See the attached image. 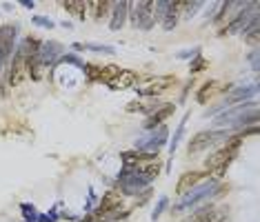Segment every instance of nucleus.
Wrapping results in <instances>:
<instances>
[{
    "label": "nucleus",
    "mask_w": 260,
    "mask_h": 222,
    "mask_svg": "<svg viewBox=\"0 0 260 222\" xmlns=\"http://www.w3.org/2000/svg\"><path fill=\"white\" fill-rule=\"evenodd\" d=\"M218 185H220V180H216V178H211V180L196 185L194 189H191V191L185 193L183 200H180L176 207H174V211H176V213H180V211L191 209V207H196V204H200L202 200H207L209 196H213V191H216Z\"/></svg>",
    "instance_id": "obj_1"
},
{
    "label": "nucleus",
    "mask_w": 260,
    "mask_h": 222,
    "mask_svg": "<svg viewBox=\"0 0 260 222\" xmlns=\"http://www.w3.org/2000/svg\"><path fill=\"white\" fill-rule=\"evenodd\" d=\"M82 47L89 49V51H98V53H114L116 51V49L109 47V44H96V42H84Z\"/></svg>",
    "instance_id": "obj_22"
},
{
    "label": "nucleus",
    "mask_w": 260,
    "mask_h": 222,
    "mask_svg": "<svg viewBox=\"0 0 260 222\" xmlns=\"http://www.w3.org/2000/svg\"><path fill=\"white\" fill-rule=\"evenodd\" d=\"M207 147H211V131H198L196 136L189 140L187 151H189V155H191V153L202 151V149H207Z\"/></svg>",
    "instance_id": "obj_12"
},
{
    "label": "nucleus",
    "mask_w": 260,
    "mask_h": 222,
    "mask_svg": "<svg viewBox=\"0 0 260 222\" xmlns=\"http://www.w3.org/2000/svg\"><path fill=\"white\" fill-rule=\"evenodd\" d=\"M176 111V104L174 102H162L160 107H158L151 116H147V120H145V125H143V129L145 131H156V127H160L162 122H165L169 116Z\"/></svg>",
    "instance_id": "obj_5"
},
{
    "label": "nucleus",
    "mask_w": 260,
    "mask_h": 222,
    "mask_svg": "<svg viewBox=\"0 0 260 222\" xmlns=\"http://www.w3.org/2000/svg\"><path fill=\"white\" fill-rule=\"evenodd\" d=\"M71 49H76V51H84L82 42H73V44H71Z\"/></svg>",
    "instance_id": "obj_32"
},
{
    "label": "nucleus",
    "mask_w": 260,
    "mask_h": 222,
    "mask_svg": "<svg viewBox=\"0 0 260 222\" xmlns=\"http://www.w3.org/2000/svg\"><path fill=\"white\" fill-rule=\"evenodd\" d=\"M87 9H92V11H94V18L100 20V18H103V16L107 14V11L111 9V3H89Z\"/></svg>",
    "instance_id": "obj_18"
},
{
    "label": "nucleus",
    "mask_w": 260,
    "mask_h": 222,
    "mask_svg": "<svg viewBox=\"0 0 260 222\" xmlns=\"http://www.w3.org/2000/svg\"><path fill=\"white\" fill-rule=\"evenodd\" d=\"M256 9H258V3H251V5H245V7H242L238 14L234 16V18H231V22L227 27H225V29H220V36H225V33H236V31H242V27L247 25V20H249V16L251 14H256Z\"/></svg>",
    "instance_id": "obj_4"
},
{
    "label": "nucleus",
    "mask_w": 260,
    "mask_h": 222,
    "mask_svg": "<svg viewBox=\"0 0 260 222\" xmlns=\"http://www.w3.org/2000/svg\"><path fill=\"white\" fill-rule=\"evenodd\" d=\"M202 176H205V171H187V174H183L178 180V185H176V193L178 196H185V193L191 191V189L200 182Z\"/></svg>",
    "instance_id": "obj_11"
},
{
    "label": "nucleus",
    "mask_w": 260,
    "mask_h": 222,
    "mask_svg": "<svg viewBox=\"0 0 260 222\" xmlns=\"http://www.w3.org/2000/svg\"><path fill=\"white\" fill-rule=\"evenodd\" d=\"M178 18L180 16L176 14V11H171L169 9V14L162 18L160 22H162V29H167V31H171V29H176V25H178Z\"/></svg>",
    "instance_id": "obj_21"
},
{
    "label": "nucleus",
    "mask_w": 260,
    "mask_h": 222,
    "mask_svg": "<svg viewBox=\"0 0 260 222\" xmlns=\"http://www.w3.org/2000/svg\"><path fill=\"white\" fill-rule=\"evenodd\" d=\"M213 87H216V82H213V80L205 82V85H202V89H200V91L196 93V100H198V102H200V104H205V102H207V98L211 96V89H213Z\"/></svg>",
    "instance_id": "obj_20"
},
{
    "label": "nucleus",
    "mask_w": 260,
    "mask_h": 222,
    "mask_svg": "<svg viewBox=\"0 0 260 222\" xmlns=\"http://www.w3.org/2000/svg\"><path fill=\"white\" fill-rule=\"evenodd\" d=\"M185 125H187V116H185L183 120H180V125H178V129H176V133H174V140L169 142V153H176V149H178V142L183 140V133H185Z\"/></svg>",
    "instance_id": "obj_17"
},
{
    "label": "nucleus",
    "mask_w": 260,
    "mask_h": 222,
    "mask_svg": "<svg viewBox=\"0 0 260 222\" xmlns=\"http://www.w3.org/2000/svg\"><path fill=\"white\" fill-rule=\"evenodd\" d=\"M169 9H171V3H169V0H158V3H154V20L160 22L169 14Z\"/></svg>",
    "instance_id": "obj_16"
},
{
    "label": "nucleus",
    "mask_w": 260,
    "mask_h": 222,
    "mask_svg": "<svg viewBox=\"0 0 260 222\" xmlns=\"http://www.w3.org/2000/svg\"><path fill=\"white\" fill-rule=\"evenodd\" d=\"M256 93H258V85H249V87H236V89H231L229 91V96L227 100H225V107L227 104H240V102H249L251 98H256Z\"/></svg>",
    "instance_id": "obj_8"
},
{
    "label": "nucleus",
    "mask_w": 260,
    "mask_h": 222,
    "mask_svg": "<svg viewBox=\"0 0 260 222\" xmlns=\"http://www.w3.org/2000/svg\"><path fill=\"white\" fill-rule=\"evenodd\" d=\"M84 74L92 82H103V67H96V65H84L82 67Z\"/></svg>",
    "instance_id": "obj_19"
},
{
    "label": "nucleus",
    "mask_w": 260,
    "mask_h": 222,
    "mask_svg": "<svg viewBox=\"0 0 260 222\" xmlns=\"http://www.w3.org/2000/svg\"><path fill=\"white\" fill-rule=\"evenodd\" d=\"M167 204H169V200L165 198V196H162L160 200H158V204H156V209H154V213H151V220H158V218H160V215H162V211H165L167 209Z\"/></svg>",
    "instance_id": "obj_23"
},
{
    "label": "nucleus",
    "mask_w": 260,
    "mask_h": 222,
    "mask_svg": "<svg viewBox=\"0 0 260 222\" xmlns=\"http://www.w3.org/2000/svg\"><path fill=\"white\" fill-rule=\"evenodd\" d=\"M31 22L38 27H42V29H54V20L45 18V16H31Z\"/></svg>",
    "instance_id": "obj_24"
},
{
    "label": "nucleus",
    "mask_w": 260,
    "mask_h": 222,
    "mask_svg": "<svg viewBox=\"0 0 260 222\" xmlns=\"http://www.w3.org/2000/svg\"><path fill=\"white\" fill-rule=\"evenodd\" d=\"M202 7V3H185V7H183V11H185V18H191V16L196 14L198 9Z\"/></svg>",
    "instance_id": "obj_26"
},
{
    "label": "nucleus",
    "mask_w": 260,
    "mask_h": 222,
    "mask_svg": "<svg viewBox=\"0 0 260 222\" xmlns=\"http://www.w3.org/2000/svg\"><path fill=\"white\" fill-rule=\"evenodd\" d=\"M25 71L31 76V80H40L42 78V63L38 60V56L25 58Z\"/></svg>",
    "instance_id": "obj_14"
},
{
    "label": "nucleus",
    "mask_w": 260,
    "mask_h": 222,
    "mask_svg": "<svg viewBox=\"0 0 260 222\" xmlns=\"http://www.w3.org/2000/svg\"><path fill=\"white\" fill-rule=\"evenodd\" d=\"M120 196H118V193H114V191H111V193H107V196H103V200H100V204H98V209H96L94 211V218L96 220H100V218H103V215H107V213H109V211H116V209H120Z\"/></svg>",
    "instance_id": "obj_9"
},
{
    "label": "nucleus",
    "mask_w": 260,
    "mask_h": 222,
    "mask_svg": "<svg viewBox=\"0 0 260 222\" xmlns=\"http://www.w3.org/2000/svg\"><path fill=\"white\" fill-rule=\"evenodd\" d=\"M63 7L78 20H84V16H87V3H69L67 0V3H63Z\"/></svg>",
    "instance_id": "obj_15"
},
{
    "label": "nucleus",
    "mask_w": 260,
    "mask_h": 222,
    "mask_svg": "<svg viewBox=\"0 0 260 222\" xmlns=\"http://www.w3.org/2000/svg\"><path fill=\"white\" fill-rule=\"evenodd\" d=\"M209 63L205 58H202V56H198V58H194V63H191V74H200L202 69H205Z\"/></svg>",
    "instance_id": "obj_25"
},
{
    "label": "nucleus",
    "mask_w": 260,
    "mask_h": 222,
    "mask_svg": "<svg viewBox=\"0 0 260 222\" xmlns=\"http://www.w3.org/2000/svg\"><path fill=\"white\" fill-rule=\"evenodd\" d=\"M136 85H138V74H136V71H129V69H120L111 80H107V87L116 89V91L134 89Z\"/></svg>",
    "instance_id": "obj_6"
},
{
    "label": "nucleus",
    "mask_w": 260,
    "mask_h": 222,
    "mask_svg": "<svg viewBox=\"0 0 260 222\" xmlns=\"http://www.w3.org/2000/svg\"><path fill=\"white\" fill-rule=\"evenodd\" d=\"M258 56H260V51H258V49H253V51H251L249 56H247V60H249V63L253 65V71H256V74L260 71V65H258Z\"/></svg>",
    "instance_id": "obj_28"
},
{
    "label": "nucleus",
    "mask_w": 260,
    "mask_h": 222,
    "mask_svg": "<svg viewBox=\"0 0 260 222\" xmlns=\"http://www.w3.org/2000/svg\"><path fill=\"white\" fill-rule=\"evenodd\" d=\"M258 133V125H251V127H245V129L240 131V138H247V136H256Z\"/></svg>",
    "instance_id": "obj_29"
},
{
    "label": "nucleus",
    "mask_w": 260,
    "mask_h": 222,
    "mask_svg": "<svg viewBox=\"0 0 260 222\" xmlns=\"http://www.w3.org/2000/svg\"><path fill=\"white\" fill-rule=\"evenodd\" d=\"M200 56V47H194V49H185V51L178 53L180 60H189V58H198Z\"/></svg>",
    "instance_id": "obj_27"
},
{
    "label": "nucleus",
    "mask_w": 260,
    "mask_h": 222,
    "mask_svg": "<svg viewBox=\"0 0 260 222\" xmlns=\"http://www.w3.org/2000/svg\"><path fill=\"white\" fill-rule=\"evenodd\" d=\"M22 7H27V9H33V7H36V3H33V0H31V3H29V0H22Z\"/></svg>",
    "instance_id": "obj_31"
},
{
    "label": "nucleus",
    "mask_w": 260,
    "mask_h": 222,
    "mask_svg": "<svg viewBox=\"0 0 260 222\" xmlns=\"http://www.w3.org/2000/svg\"><path fill=\"white\" fill-rule=\"evenodd\" d=\"M127 9H129V3H114L111 5V20H109L111 31L122 29V25L127 22Z\"/></svg>",
    "instance_id": "obj_10"
},
{
    "label": "nucleus",
    "mask_w": 260,
    "mask_h": 222,
    "mask_svg": "<svg viewBox=\"0 0 260 222\" xmlns=\"http://www.w3.org/2000/svg\"><path fill=\"white\" fill-rule=\"evenodd\" d=\"M60 53H63V44L56 42V40H49V42H42L40 49H38V60L42 63V67L47 65H54L56 60L60 58Z\"/></svg>",
    "instance_id": "obj_7"
},
{
    "label": "nucleus",
    "mask_w": 260,
    "mask_h": 222,
    "mask_svg": "<svg viewBox=\"0 0 260 222\" xmlns=\"http://www.w3.org/2000/svg\"><path fill=\"white\" fill-rule=\"evenodd\" d=\"M22 78H25V58L20 53H14L11 67H9V82L11 85H18Z\"/></svg>",
    "instance_id": "obj_13"
},
{
    "label": "nucleus",
    "mask_w": 260,
    "mask_h": 222,
    "mask_svg": "<svg viewBox=\"0 0 260 222\" xmlns=\"http://www.w3.org/2000/svg\"><path fill=\"white\" fill-rule=\"evenodd\" d=\"M165 144H167V127L160 125L158 131H149V136H143L136 140V151L158 155V151H160Z\"/></svg>",
    "instance_id": "obj_2"
},
{
    "label": "nucleus",
    "mask_w": 260,
    "mask_h": 222,
    "mask_svg": "<svg viewBox=\"0 0 260 222\" xmlns=\"http://www.w3.org/2000/svg\"><path fill=\"white\" fill-rule=\"evenodd\" d=\"M140 109H143V102H138V100H134V102L127 104V111H129V114H134V111H140Z\"/></svg>",
    "instance_id": "obj_30"
},
{
    "label": "nucleus",
    "mask_w": 260,
    "mask_h": 222,
    "mask_svg": "<svg viewBox=\"0 0 260 222\" xmlns=\"http://www.w3.org/2000/svg\"><path fill=\"white\" fill-rule=\"evenodd\" d=\"M80 222H98V220H96V218H94V215H84V218H82Z\"/></svg>",
    "instance_id": "obj_33"
},
{
    "label": "nucleus",
    "mask_w": 260,
    "mask_h": 222,
    "mask_svg": "<svg viewBox=\"0 0 260 222\" xmlns=\"http://www.w3.org/2000/svg\"><path fill=\"white\" fill-rule=\"evenodd\" d=\"M174 82H176V80H174L171 76H158V78H149V80H145L143 85H136L134 91L138 93V96H149V98H154V96H158V93L167 91V89L171 87Z\"/></svg>",
    "instance_id": "obj_3"
}]
</instances>
